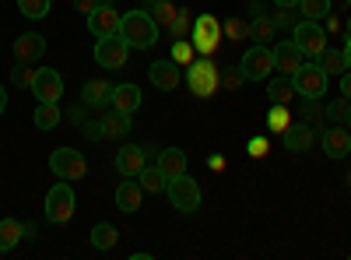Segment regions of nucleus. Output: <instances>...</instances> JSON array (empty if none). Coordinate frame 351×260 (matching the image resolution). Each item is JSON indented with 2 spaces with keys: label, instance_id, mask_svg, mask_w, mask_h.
Segmentation results:
<instances>
[{
  "label": "nucleus",
  "instance_id": "nucleus-45",
  "mask_svg": "<svg viewBox=\"0 0 351 260\" xmlns=\"http://www.w3.org/2000/svg\"><path fill=\"white\" fill-rule=\"evenodd\" d=\"M99 4H112V0H74V8H77V11L84 14V18L92 14V11H95Z\"/></svg>",
  "mask_w": 351,
  "mask_h": 260
},
{
  "label": "nucleus",
  "instance_id": "nucleus-30",
  "mask_svg": "<svg viewBox=\"0 0 351 260\" xmlns=\"http://www.w3.org/2000/svg\"><path fill=\"white\" fill-rule=\"evenodd\" d=\"M319 67L327 71V78H334V74H344V67H348V60H344V49H324V56H319Z\"/></svg>",
  "mask_w": 351,
  "mask_h": 260
},
{
  "label": "nucleus",
  "instance_id": "nucleus-37",
  "mask_svg": "<svg viewBox=\"0 0 351 260\" xmlns=\"http://www.w3.org/2000/svg\"><path fill=\"white\" fill-rule=\"evenodd\" d=\"M18 11L25 14V18H46L49 14V0H18Z\"/></svg>",
  "mask_w": 351,
  "mask_h": 260
},
{
  "label": "nucleus",
  "instance_id": "nucleus-17",
  "mask_svg": "<svg viewBox=\"0 0 351 260\" xmlns=\"http://www.w3.org/2000/svg\"><path fill=\"white\" fill-rule=\"evenodd\" d=\"M43 53H46V39H43L39 32H21V36L14 39V60H21V64L43 60Z\"/></svg>",
  "mask_w": 351,
  "mask_h": 260
},
{
  "label": "nucleus",
  "instance_id": "nucleus-7",
  "mask_svg": "<svg viewBox=\"0 0 351 260\" xmlns=\"http://www.w3.org/2000/svg\"><path fill=\"white\" fill-rule=\"evenodd\" d=\"M239 71H243L246 81H267L274 74V49L263 46V43L250 46L243 53V60H239Z\"/></svg>",
  "mask_w": 351,
  "mask_h": 260
},
{
  "label": "nucleus",
  "instance_id": "nucleus-34",
  "mask_svg": "<svg viewBox=\"0 0 351 260\" xmlns=\"http://www.w3.org/2000/svg\"><path fill=\"white\" fill-rule=\"evenodd\" d=\"M193 56H197L193 39H176V43H172V60L180 64V67H190V64H193Z\"/></svg>",
  "mask_w": 351,
  "mask_h": 260
},
{
  "label": "nucleus",
  "instance_id": "nucleus-6",
  "mask_svg": "<svg viewBox=\"0 0 351 260\" xmlns=\"http://www.w3.org/2000/svg\"><path fill=\"white\" fill-rule=\"evenodd\" d=\"M190 39H193V49H197L200 56H215L218 46H221V21H218L215 14H200V18H193Z\"/></svg>",
  "mask_w": 351,
  "mask_h": 260
},
{
  "label": "nucleus",
  "instance_id": "nucleus-5",
  "mask_svg": "<svg viewBox=\"0 0 351 260\" xmlns=\"http://www.w3.org/2000/svg\"><path fill=\"white\" fill-rule=\"evenodd\" d=\"M327 71L319 67V60H306L295 74H291V84H295V95L302 99H319V95H327Z\"/></svg>",
  "mask_w": 351,
  "mask_h": 260
},
{
  "label": "nucleus",
  "instance_id": "nucleus-43",
  "mask_svg": "<svg viewBox=\"0 0 351 260\" xmlns=\"http://www.w3.org/2000/svg\"><path fill=\"white\" fill-rule=\"evenodd\" d=\"M81 134L92 137V141H102V120H84L81 123Z\"/></svg>",
  "mask_w": 351,
  "mask_h": 260
},
{
  "label": "nucleus",
  "instance_id": "nucleus-2",
  "mask_svg": "<svg viewBox=\"0 0 351 260\" xmlns=\"http://www.w3.org/2000/svg\"><path fill=\"white\" fill-rule=\"evenodd\" d=\"M186 84H190V92L197 99H211L218 92V84H221V71L218 64L211 60V56H200V60H193L186 67Z\"/></svg>",
  "mask_w": 351,
  "mask_h": 260
},
{
  "label": "nucleus",
  "instance_id": "nucleus-24",
  "mask_svg": "<svg viewBox=\"0 0 351 260\" xmlns=\"http://www.w3.org/2000/svg\"><path fill=\"white\" fill-rule=\"evenodd\" d=\"M291 95H295V84H291L288 74H281V78H267V99H271L274 106H288Z\"/></svg>",
  "mask_w": 351,
  "mask_h": 260
},
{
  "label": "nucleus",
  "instance_id": "nucleus-1",
  "mask_svg": "<svg viewBox=\"0 0 351 260\" xmlns=\"http://www.w3.org/2000/svg\"><path fill=\"white\" fill-rule=\"evenodd\" d=\"M120 36L130 49H152L158 43V21L148 14V8L144 11H127L120 18Z\"/></svg>",
  "mask_w": 351,
  "mask_h": 260
},
{
  "label": "nucleus",
  "instance_id": "nucleus-49",
  "mask_svg": "<svg viewBox=\"0 0 351 260\" xmlns=\"http://www.w3.org/2000/svg\"><path fill=\"white\" fill-rule=\"evenodd\" d=\"M71 120H77V123H84V106H74V109H71Z\"/></svg>",
  "mask_w": 351,
  "mask_h": 260
},
{
  "label": "nucleus",
  "instance_id": "nucleus-32",
  "mask_svg": "<svg viewBox=\"0 0 351 260\" xmlns=\"http://www.w3.org/2000/svg\"><path fill=\"white\" fill-rule=\"evenodd\" d=\"M299 14L309 21H324L330 14V0H299Z\"/></svg>",
  "mask_w": 351,
  "mask_h": 260
},
{
  "label": "nucleus",
  "instance_id": "nucleus-44",
  "mask_svg": "<svg viewBox=\"0 0 351 260\" xmlns=\"http://www.w3.org/2000/svg\"><path fill=\"white\" fill-rule=\"evenodd\" d=\"M271 21H274V28H295V21H291V8H281Z\"/></svg>",
  "mask_w": 351,
  "mask_h": 260
},
{
  "label": "nucleus",
  "instance_id": "nucleus-21",
  "mask_svg": "<svg viewBox=\"0 0 351 260\" xmlns=\"http://www.w3.org/2000/svg\"><path fill=\"white\" fill-rule=\"evenodd\" d=\"M109 106L127 113V117H134L137 106H141V88H137V84H112V102Z\"/></svg>",
  "mask_w": 351,
  "mask_h": 260
},
{
  "label": "nucleus",
  "instance_id": "nucleus-9",
  "mask_svg": "<svg viewBox=\"0 0 351 260\" xmlns=\"http://www.w3.org/2000/svg\"><path fill=\"white\" fill-rule=\"evenodd\" d=\"M49 169H53L56 180L74 183V180H84L88 162H84V155H81L77 148H56V152L49 155Z\"/></svg>",
  "mask_w": 351,
  "mask_h": 260
},
{
  "label": "nucleus",
  "instance_id": "nucleus-15",
  "mask_svg": "<svg viewBox=\"0 0 351 260\" xmlns=\"http://www.w3.org/2000/svg\"><path fill=\"white\" fill-rule=\"evenodd\" d=\"M302 64H306V56H302V49L291 43V39H281V43L274 46V71H281V74L291 78Z\"/></svg>",
  "mask_w": 351,
  "mask_h": 260
},
{
  "label": "nucleus",
  "instance_id": "nucleus-22",
  "mask_svg": "<svg viewBox=\"0 0 351 260\" xmlns=\"http://www.w3.org/2000/svg\"><path fill=\"white\" fill-rule=\"evenodd\" d=\"M130 130H134V120L127 117V113H120V109H112V113H106V117H102V141L127 137Z\"/></svg>",
  "mask_w": 351,
  "mask_h": 260
},
{
  "label": "nucleus",
  "instance_id": "nucleus-13",
  "mask_svg": "<svg viewBox=\"0 0 351 260\" xmlns=\"http://www.w3.org/2000/svg\"><path fill=\"white\" fill-rule=\"evenodd\" d=\"M319 144H324L327 158H344V155H351V130L334 123V127H327L324 134H319Z\"/></svg>",
  "mask_w": 351,
  "mask_h": 260
},
{
  "label": "nucleus",
  "instance_id": "nucleus-31",
  "mask_svg": "<svg viewBox=\"0 0 351 260\" xmlns=\"http://www.w3.org/2000/svg\"><path fill=\"white\" fill-rule=\"evenodd\" d=\"M267 127H271V134H285V130L291 127L288 106H274V102H271V109H267Z\"/></svg>",
  "mask_w": 351,
  "mask_h": 260
},
{
  "label": "nucleus",
  "instance_id": "nucleus-20",
  "mask_svg": "<svg viewBox=\"0 0 351 260\" xmlns=\"http://www.w3.org/2000/svg\"><path fill=\"white\" fill-rule=\"evenodd\" d=\"M81 102L84 106H92V109H106L112 102V84L95 78V81H84V88H81Z\"/></svg>",
  "mask_w": 351,
  "mask_h": 260
},
{
  "label": "nucleus",
  "instance_id": "nucleus-51",
  "mask_svg": "<svg viewBox=\"0 0 351 260\" xmlns=\"http://www.w3.org/2000/svg\"><path fill=\"white\" fill-rule=\"evenodd\" d=\"M278 8H299V0H274Z\"/></svg>",
  "mask_w": 351,
  "mask_h": 260
},
{
  "label": "nucleus",
  "instance_id": "nucleus-11",
  "mask_svg": "<svg viewBox=\"0 0 351 260\" xmlns=\"http://www.w3.org/2000/svg\"><path fill=\"white\" fill-rule=\"evenodd\" d=\"M32 92H36L39 102H60V95H64V78H60V71L39 67V71H36V81H32Z\"/></svg>",
  "mask_w": 351,
  "mask_h": 260
},
{
  "label": "nucleus",
  "instance_id": "nucleus-52",
  "mask_svg": "<svg viewBox=\"0 0 351 260\" xmlns=\"http://www.w3.org/2000/svg\"><path fill=\"white\" fill-rule=\"evenodd\" d=\"M344 60H348V71H351V39L344 43Z\"/></svg>",
  "mask_w": 351,
  "mask_h": 260
},
{
  "label": "nucleus",
  "instance_id": "nucleus-53",
  "mask_svg": "<svg viewBox=\"0 0 351 260\" xmlns=\"http://www.w3.org/2000/svg\"><path fill=\"white\" fill-rule=\"evenodd\" d=\"M348 32H351V18H348Z\"/></svg>",
  "mask_w": 351,
  "mask_h": 260
},
{
  "label": "nucleus",
  "instance_id": "nucleus-8",
  "mask_svg": "<svg viewBox=\"0 0 351 260\" xmlns=\"http://www.w3.org/2000/svg\"><path fill=\"white\" fill-rule=\"evenodd\" d=\"M74 218V190L67 180H60L49 193H46V222L53 225H67Z\"/></svg>",
  "mask_w": 351,
  "mask_h": 260
},
{
  "label": "nucleus",
  "instance_id": "nucleus-47",
  "mask_svg": "<svg viewBox=\"0 0 351 260\" xmlns=\"http://www.w3.org/2000/svg\"><path fill=\"white\" fill-rule=\"evenodd\" d=\"M341 95L351 102V71H348V74H341Z\"/></svg>",
  "mask_w": 351,
  "mask_h": 260
},
{
  "label": "nucleus",
  "instance_id": "nucleus-42",
  "mask_svg": "<svg viewBox=\"0 0 351 260\" xmlns=\"http://www.w3.org/2000/svg\"><path fill=\"white\" fill-rule=\"evenodd\" d=\"M221 84H225L228 92H236L239 84H246V78H243V71H225V74H221Z\"/></svg>",
  "mask_w": 351,
  "mask_h": 260
},
{
  "label": "nucleus",
  "instance_id": "nucleus-28",
  "mask_svg": "<svg viewBox=\"0 0 351 260\" xmlns=\"http://www.w3.org/2000/svg\"><path fill=\"white\" fill-rule=\"evenodd\" d=\"M116 243H120V233H116V228L109 225V222H99V225H92V246L95 250H112Z\"/></svg>",
  "mask_w": 351,
  "mask_h": 260
},
{
  "label": "nucleus",
  "instance_id": "nucleus-19",
  "mask_svg": "<svg viewBox=\"0 0 351 260\" xmlns=\"http://www.w3.org/2000/svg\"><path fill=\"white\" fill-rule=\"evenodd\" d=\"M141 200H144V187L137 183V176H127L120 187H116V208H120V211L134 215L141 208Z\"/></svg>",
  "mask_w": 351,
  "mask_h": 260
},
{
  "label": "nucleus",
  "instance_id": "nucleus-39",
  "mask_svg": "<svg viewBox=\"0 0 351 260\" xmlns=\"http://www.w3.org/2000/svg\"><path fill=\"white\" fill-rule=\"evenodd\" d=\"M348 117H351V102L348 99H337V102L327 106V120L330 123H348Z\"/></svg>",
  "mask_w": 351,
  "mask_h": 260
},
{
  "label": "nucleus",
  "instance_id": "nucleus-56",
  "mask_svg": "<svg viewBox=\"0 0 351 260\" xmlns=\"http://www.w3.org/2000/svg\"><path fill=\"white\" fill-rule=\"evenodd\" d=\"M348 180H351V176H348Z\"/></svg>",
  "mask_w": 351,
  "mask_h": 260
},
{
  "label": "nucleus",
  "instance_id": "nucleus-41",
  "mask_svg": "<svg viewBox=\"0 0 351 260\" xmlns=\"http://www.w3.org/2000/svg\"><path fill=\"white\" fill-rule=\"evenodd\" d=\"M246 152H250V158H263V155L271 152V141H267V137H250Z\"/></svg>",
  "mask_w": 351,
  "mask_h": 260
},
{
  "label": "nucleus",
  "instance_id": "nucleus-23",
  "mask_svg": "<svg viewBox=\"0 0 351 260\" xmlns=\"http://www.w3.org/2000/svg\"><path fill=\"white\" fill-rule=\"evenodd\" d=\"M158 169L165 172V180L183 176V172H186V152L183 148H162L158 152Z\"/></svg>",
  "mask_w": 351,
  "mask_h": 260
},
{
  "label": "nucleus",
  "instance_id": "nucleus-36",
  "mask_svg": "<svg viewBox=\"0 0 351 260\" xmlns=\"http://www.w3.org/2000/svg\"><path fill=\"white\" fill-rule=\"evenodd\" d=\"M190 28H193V18H190L186 8H180V11H176V21L169 25V32H172L176 39H186V36H190Z\"/></svg>",
  "mask_w": 351,
  "mask_h": 260
},
{
  "label": "nucleus",
  "instance_id": "nucleus-33",
  "mask_svg": "<svg viewBox=\"0 0 351 260\" xmlns=\"http://www.w3.org/2000/svg\"><path fill=\"white\" fill-rule=\"evenodd\" d=\"M176 11H180V8H172L169 0H148V14H152L158 25H165V28L176 21Z\"/></svg>",
  "mask_w": 351,
  "mask_h": 260
},
{
  "label": "nucleus",
  "instance_id": "nucleus-16",
  "mask_svg": "<svg viewBox=\"0 0 351 260\" xmlns=\"http://www.w3.org/2000/svg\"><path fill=\"white\" fill-rule=\"evenodd\" d=\"M144 165H148V148H141V144H123V148L116 152V169H120V176H137Z\"/></svg>",
  "mask_w": 351,
  "mask_h": 260
},
{
  "label": "nucleus",
  "instance_id": "nucleus-26",
  "mask_svg": "<svg viewBox=\"0 0 351 260\" xmlns=\"http://www.w3.org/2000/svg\"><path fill=\"white\" fill-rule=\"evenodd\" d=\"M21 239H25V233H21L18 218H4V222H0V253H11Z\"/></svg>",
  "mask_w": 351,
  "mask_h": 260
},
{
  "label": "nucleus",
  "instance_id": "nucleus-54",
  "mask_svg": "<svg viewBox=\"0 0 351 260\" xmlns=\"http://www.w3.org/2000/svg\"><path fill=\"white\" fill-rule=\"evenodd\" d=\"M348 130H351V117H348Z\"/></svg>",
  "mask_w": 351,
  "mask_h": 260
},
{
  "label": "nucleus",
  "instance_id": "nucleus-38",
  "mask_svg": "<svg viewBox=\"0 0 351 260\" xmlns=\"http://www.w3.org/2000/svg\"><path fill=\"white\" fill-rule=\"evenodd\" d=\"M32 81H36V67H28L18 60V67L11 71V84L14 88H32Z\"/></svg>",
  "mask_w": 351,
  "mask_h": 260
},
{
  "label": "nucleus",
  "instance_id": "nucleus-12",
  "mask_svg": "<svg viewBox=\"0 0 351 260\" xmlns=\"http://www.w3.org/2000/svg\"><path fill=\"white\" fill-rule=\"evenodd\" d=\"M120 11H116L112 4H99L92 14H88V32H92L95 39H102V36H116L120 32Z\"/></svg>",
  "mask_w": 351,
  "mask_h": 260
},
{
  "label": "nucleus",
  "instance_id": "nucleus-27",
  "mask_svg": "<svg viewBox=\"0 0 351 260\" xmlns=\"http://www.w3.org/2000/svg\"><path fill=\"white\" fill-rule=\"evenodd\" d=\"M64 123V113L56 102H39L36 106V127L39 130H53V127H60Z\"/></svg>",
  "mask_w": 351,
  "mask_h": 260
},
{
  "label": "nucleus",
  "instance_id": "nucleus-35",
  "mask_svg": "<svg viewBox=\"0 0 351 260\" xmlns=\"http://www.w3.org/2000/svg\"><path fill=\"white\" fill-rule=\"evenodd\" d=\"M327 120V109L319 106V99H302V123H324Z\"/></svg>",
  "mask_w": 351,
  "mask_h": 260
},
{
  "label": "nucleus",
  "instance_id": "nucleus-10",
  "mask_svg": "<svg viewBox=\"0 0 351 260\" xmlns=\"http://www.w3.org/2000/svg\"><path fill=\"white\" fill-rule=\"evenodd\" d=\"M127 56H130V46L123 43V36H102L95 39V64L106 67V71H120L127 67Z\"/></svg>",
  "mask_w": 351,
  "mask_h": 260
},
{
  "label": "nucleus",
  "instance_id": "nucleus-50",
  "mask_svg": "<svg viewBox=\"0 0 351 260\" xmlns=\"http://www.w3.org/2000/svg\"><path fill=\"white\" fill-rule=\"evenodd\" d=\"M4 109H8V92H4V84H0V117H4Z\"/></svg>",
  "mask_w": 351,
  "mask_h": 260
},
{
  "label": "nucleus",
  "instance_id": "nucleus-14",
  "mask_svg": "<svg viewBox=\"0 0 351 260\" xmlns=\"http://www.w3.org/2000/svg\"><path fill=\"white\" fill-rule=\"evenodd\" d=\"M148 78H152V84H155V88H162V92H176V88H180V64H176L172 60V56H169V60H155L152 67H148Z\"/></svg>",
  "mask_w": 351,
  "mask_h": 260
},
{
  "label": "nucleus",
  "instance_id": "nucleus-3",
  "mask_svg": "<svg viewBox=\"0 0 351 260\" xmlns=\"http://www.w3.org/2000/svg\"><path fill=\"white\" fill-rule=\"evenodd\" d=\"M165 197H169V204L180 211V215H193V211L200 208V200H204L200 183L190 180L186 172H183V176H172V180L165 183Z\"/></svg>",
  "mask_w": 351,
  "mask_h": 260
},
{
  "label": "nucleus",
  "instance_id": "nucleus-55",
  "mask_svg": "<svg viewBox=\"0 0 351 260\" xmlns=\"http://www.w3.org/2000/svg\"><path fill=\"white\" fill-rule=\"evenodd\" d=\"M348 8H351V0H348Z\"/></svg>",
  "mask_w": 351,
  "mask_h": 260
},
{
  "label": "nucleus",
  "instance_id": "nucleus-29",
  "mask_svg": "<svg viewBox=\"0 0 351 260\" xmlns=\"http://www.w3.org/2000/svg\"><path fill=\"white\" fill-rule=\"evenodd\" d=\"M274 32H278L274 21H271L267 14H263V11L250 21V39H256V43H263V46H267V39H274Z\"/></svg>",
  "mask_w": 351,
  "mask_h": 260
},
{
  "label": "nucleus",
  "instance_id": "nucleus-48",
  "mask_svg": "<svg viewBox=\"0 0 351 260\" xmlns=\"http://www.w3.org/2000/svg\"><path fill=\"white\" fill-rule=\"evenodd\" d=\"M208 165H211L215 172H221V169H225V158H221V155H211V158H208Z\"/></svg>",
  "mask_w": 351,
  "mask_h": 260
},
{
  "label": "nucleus",
  "instance_id": "nucleus-18",
  "mask_svg": "<svg viewBox=\"0 0 351 260\" xmlns=\"http://www.w3.org/2000/svg\"><path fill=\"white\" fill-rule=\"evenodd\" d=\"M281 137H285V148H288V152L302 155V152H309L313 144H316V127H309V123H291Z\"/></svg>",
  "mask_w": 351,
  "mask_h": 260
},
{
  "label": "nucleus",
  "instance_id": "nucleus-40",
  "mask_svg": "<svg viewBox=\"0 0 351 260\" xmlns=\"http://www.w3.org/2000/svg\"><path fill=\"white\" fill-rule=\"evenodd\" d=\"M221 36H228L232 43H236V39H250V25L232 18V21H225V25H221Z\"/></svg>",
  "mask_w": 351,
  "mask_h": 260
},
{
  "label": "nucleus",
  "instance_id": "nucleus-25",
  "mask_svg": "<svg viewBox=\"0 0 351 260\" xmlns=\"http://www.w3.org/2000/svg\"><path fill=\"white\" fill-rule=\"evenodd\" d=\"M137 183L144 187V193H165V172L158 169V165H144L141 172H137Z\"/></svg>",
  "mask_w": 351,
  "mask_h": 260
},
{
  "label": "nucleus",
  "instance_id": "nucleus-46",
  "mask_svg": "<svg viewBox=\"0 0 351 260\" xmlns=\"http://www.w3.org/2000/svg\"><path fill=\"white\" fill-rule=\"evenodd\" d=\"M21 233H25V239L36 243V239H39V225H36V222H21Z\"/></svg>",
  "mask_w": 351,
  "mask_h": 260
},
{
  "label": "nucleus",
  "instance_id": "nucleus-4",
  "mask_svg": "<svg viewBox=\"0 0 351 260\" xmlns=\"http://www.w3.org/2000/svg\"><path fill=\"white\" fill-rule=\"evenodd\" d=\"M291 43L302 49L306 60H319L324 49H327V28L319 25V21L302 18V21H295V28H291Z\"/></svg>",
  "mask_w": 351,
  "mask_h": 260
}]
</instances>
